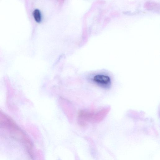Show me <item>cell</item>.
<instances>
[{
    "label": "cell",
    "mask_w": 160,
    "mask_h": 160,
    "mask_svg": "<svg viewBox=\"0 0 160 160\" xmlns=\"http://www.w3.org/2000/svg\"><path fill=\"white\" fill-rule=\"evenodd\" d=\"M110 108L102 109L96 113L83 112V116L85 120L94 122H99L104 118L110 111Z\"/></svg>",
    "instance_id": "1"
},
{
    "label": "cell",
    "mask_w": 160,
    "mask_h": 160,
    "mask_svg": "<svg viewBox=\"0 0 160 160\" xmlns=\"http://www.w3.org/2000/svg\"><path fill=\"white\" fill-rule=\"evenodd\" d=\"M93 81L98 86L104 88H109L111 84V80L109 76L102 73L94 76Z\"/></svg>",
    "instance_id": "2"
},
{
    "label": "cell",
    "mask_w": 160,
    "mask_h": 160,
    "mask_svg": "<svg viewBox=\"0 0 160 160\" xmlns=\"http://www.w3.org/2000/svg\"><path fill=\"white\" fill-rule=\"evenodd\" d=\"M33 15L35 21L39 23L41 21V14L40 10L38 9H35L33 12Z\"/></svg>",
    "instance_id": "3"
}]
</instances>
